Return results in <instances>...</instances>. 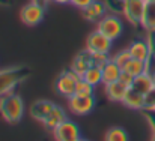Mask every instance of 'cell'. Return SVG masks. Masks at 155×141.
Segmentation results:
<instances>
[{
    "mask_svg": "<svg viewBox=\"0 0 155 141\" xmlns=\"http://www.w3.org/2000/svg\"><path fill=\"white\" fill-rule=\"evenodd\" d=\"M103 86L107 99L111 101V102H122L124 96H125L127 90H128V87L125 84H122L119 80L113 81V83H108V84H103Z\"/></svg>",
    "mask_w": 155,
    "mask_h": 141,
    "instance_id": "15",
    "label": "cell"
},
{
    "mask_svg": "<svg viewBox=\"0 0 155 141\" xmlns=\"http://www.w3.org/2000/svg\"><path fill=\"white\" fill-rule=\"evenodd\" d=\"M119 81H120L122 84H125L127 87H131V86H133V81H134V77H131L130 74H127L125 71H122V74H120V77H119Z\"/></svg>",
    "mask_w": 155,
    "mask_h": 141,
    "instance_id": "29",
    "label": "cell"
},
{
    "mask_svg": "<svg viewBox=\"0 0 155 141\" xmlns=\"http://www.w3.org/2000/svg\"><path fill=\"white\" fill-rule=\"evenodd\" d=\"M128 51L131 54L133 59L136 60H142V62H148L152 54H151V48H149V44L146 39H136L130 44L128 47Z\"/></svg>",
    "mask_w": 155,
    "mask_h": 141,
    "instance_id": "11",
    "label": "cell"
},
{
    "mask_svg": "<svg viewBox=\"0 0 155 141\" xmlns=\"http://www.w3.org/2000/svg\"><path fill=\"white\" fill-rule=\"evenodd\" d=\"M122 71H125L127 74H130L131 77H139V75H142L143 72H146V62H142V60H136V59H131L125 66H124V69Z\"/></svg>",
    "mask_w": 155,
    "mask_h": 141,
    "instance_id": "20",
    "label": "cell"
},
{
    "mask_svg": "<svg viewBox=\"0 0 155 141\" xmlns=\"http://www.w3.org/2000/svg\"><path fill=\"white\" fill-rule=\"evenodd\" d=\"M53 2L59 5H71V0H53Z\"/></svg>",
    "mask_w": 155,
    "mask_h": 141,
    "instance_id": "31",
    "label": "cell"
},
{
    "mask_svg": "<svg viewBox=\"0 0 155 141\" xmlns=\"http://www.w3.org/2000/svg\"><path fill=\"white\" fill-rule=\"evenodd\" d=\"M80 78H81V77L77 75L72 69L63 71V72L57 77V80H56V83H54L57 93L60 95V96H63V98H66V99L71 98L72 95L75 93V84H77V81H78Z\"/></svg>",
    "mask_w": 155,
    "mask_h": 141,
    "instance_id": "6",
    "label": "cell"
},
{
    "mask_svg": "<svg viewBox=\"0 0 155 141\" xmlns=\"http://www.w3.org/2000/svg\"><path fill=\"white\" fill-rule=\"evenodd\" d=\"M75 93L77 95H94V86L89 84L86 80L80 78L75 84Z\"/></svg>",
    "mask_w": 155,
    "mask_h": 141,
    "instance_id": "24",
    "label": "cell"
},
{
    "mask_svg": "<svg viewBox=\"0 0 155 141\" xmlns=\"http://www.w3.org/2000/svg\"><path fill=\"white\" fill-rule=\"evenodd\" d=\"M104 141H130V137H128V132L124 128L113 126L105 132Z\"/></svg>",
    "mask_w": 155,
    "mask_h": 141,
    "instance_id": "22",
    "label": "cell"
},
{
    "mask_svg": "<svg viewBox=\"0 0 155 141\" xmlns=\"http://www.w3.org/2000/svg\"><path fill=\"white\" fill-rule=\"evenodd\" d=\"M78 141H87V140H84V138H80V140H78Z\"/></svg>",
    "mask_w": 155,
    "mask_h": 141,
    "instance_id": "34",
    "label": "cell"
},
{
    "mask_svg": "<svg viewBox=\"0 0 155 141\" xmlns=\"http://www.w3.org/2000/svg\"><path fill=\"white\" fill-rule=\"evenodd\" d=\"M110 59L111 57H110L108 53H92V65L97 66V68L103 69V66L107 62H110Z\"/></svg>",
    "mask_w": 155,
    "mask_h": 141,
    "instance_id": "25",
    "label": "cell"
},
{
    "mask_svg": "<svg viewBox=\"0 0 155 141\" xmlns=\"http://www.w3.org/2000/svg\"><path fill=\"white\" fill-rule=\"evenodd\" d=\"M63 120H66V113L63 111L62 107L54 105V108L50 111V114L45 117V120L42 122V125H44L48 131H53V129H56Z\"/></svg>",
    "mask_w": 155,
    "mask_h": 141,
    "instance_id": "17",
    "label": "cell"
},
{
    "mask_svg": "<svg viewBox=\"0 0 155 141\" xmlns=\"http://www.w3.org/2000/svg\"><path fill=\"white\" fill-rule=\"evenodd\" d=\"M151 77H152V83H154V86H155V69L151 72Z\"/></svg>",
    "mask_w": 155,
    "mask_h": 141,
    "instance_id": "32",
    "label": "cell"
},
{
    "mask_svg": "<svg viewBox=\"0 0 155 141\" xmlns=\"http://www.w3.org/2000/svg\"><path fill=\"white\" fill-rule=\"evenodd\" d=\"M103 84H108V83H113V81H117L120 74H122V68L119 65H116L111 59L110 62H107L103 66Z\"/></svg>",
    "mask_w": 155,
    "mask_h": 141,
    "instance_id": "18",
    "label": "cell"
},
{
    "mask_svg": "<svg viewBox=\"0 0 155 141\" xmlns=\"http://www.w3.org/2000/svg\"><path fill=\"white\" fill-rule=\"evenodd\" d=\"M77 141H78V140H77Z\"/></svg>",
    "mask_w": 155,
    "mask_h": 141,
    "instance_id": "36",
    "label": "cell"
},
{
    "mask_svg": "<svg viewBox=\"0 0 155 141\" xmlns=\"http://www.w3.org/2000/svg\"><path fill=\"white\" fill-rule=\"evenodd\" d=\"M20 20L23 24L29 27L38 26L44 20V5L39 2H33V0L24 5L20 11Z\"/></svg>",
    "mask_w": 155,
    "mask_h": 141,
    "instance_id": "4",
    "label": "cell"
},
{
    "mask_svg": "<svg viewBox=\"0 0 155 141\" xmlns=\"http://www.w3.org/2000/svg\"><path fill=\"white\" fill-rule=\"evenodd\" d=\"M133 57H131V54H130V51H128V48H125V50H120V51H117L116 54H113L111 56V60L116 63V65H119L122 69H124V66L131 60Z\"/></svg>",
    "mask_w": 155,
    "mask_h": 141,
    "instance_id": "23",
    "label": "cell"
},
{
    "mask_svg": "<svg viewBox=\"0 0 155 141\" xmlns=\"http://www.w3.org/2000/svg\"><path fill=\"white\" fill-rule=\"evenodd\" d=\"M146 0H124V17L131 26H140Z\"/></svg>",
    "mask_w": 155,
    "mask_h": 141,
    "instance_id": "7",
    "label": "cell"
},
{
    "mask_svg": "<svg viewBox=\"0 0 155 141\" xmlns=\"http://www.w3.org/2000/svg\"><path fill=\"white\" fill-rule=\"evenodd\" d=\"M83 12V18L91 21V23H98L104 15L107 14V6L105 2H100V0H94V3L84 9H81Z\"/></svg>",
    "mask_w": 155,
    "mask_h": 141,
    "instance_id": "14",
    "label": "cell"
},
{
    "mask_svg": "<svg viewBox=\"0 0 155 141\" xmlns=\"http://www.w3.org/2000/svg\"><path fill=\"white\" fill-rule=\"evenodd\" d=\"M97 30L105 35L108 39L114 41L119 39L120 35L124 33V23L117 17V14H105L97 23Z\"/></svg>",
    "mask_w": 155,
    "mask_h": 141,
    "instance_id": "3",
    "label": "cell"
},
{
    "mask_svg": "<svg viewBox=\"0 0 155 141\" xmlns=\"http://www.w3.org/2000/svg\"><path fill=\"white\" fill-rule=\"evenodd\" d=\"M146 2H155V0H146Z\"/></svg>",
    "mask_w": 155,
    "mask_h": 141,
    "instance_id": "35",
    "label": "cell"
},
{
    "mask_svg": "<svg viewBox=\"0 0 155 141\" xmlns=\"http://www.w3.org/2000/svg\"><path fill=\"white\" fill-rule=\"evenodd\" d=\"M122 104H124L127 108L137 110V111H143V110H145V105H146V96L139 93V92L134 90L133 87H128L127 93H125L124 99H122Z\"/></svg>",
    "mask_w": 155,
    "mask_h": 141,
    "instance_id": "13",
    "label": "cell"
},
{
    "mask_svg": "<svg viewBox=\"0 0 155 141\" xmlns=\"http://www.w3.org/2000/svg\"><path fill=\"white\" fill-rule=\"evenodd\" d=\"M83 80H86L89 84H92L94 87L95 86H98V84H103V71H101V68H97V66H91L86 72H84V75L81 77Z\"/></svg>",
    "mask_w": 155,
    "mask_h": 141,
    "instance_id": "21",
    "label": "cell"
},
{
    "mask_svg": "<svg viewBox=\"0 0 155 141\" xmlns=\"http://www.w3.org/2000/svg\"><path fill=\"white\" fill-rule=\"evenodd\" d=\"M131 87H133L134 90H137L139 93L145 95V96L149 95L155 89L154 83H152V77H151V74H148V72H143L142 75L136 77Z\"/></svg>",
    "mask_w": 155,
    "mask_h": 141,
    "instance_id": "16",
    "label": "cell"
},
{
    "mask_svg": "<svg viewBox=\"0 0 155 141\" xmlns=\"http://www.w3.org/2000/svg\"><path fill=\"white\" fill-rule=\"evenodd\" d=\"M146 41L149 44V48H151V54H152V59H155V30H151V32H146Z\"/></svg>",
    "mask_w": 155,
    "mask_h": 141,
    "instance_id": "28",
    "label": "cell"
},
{
    "mask_svg": "<svg viewBox=\"0 0 155 141\" xmlns=\"http://www.w3.org/2000/svg\"><path fill=\"white\" fill-rule=\"evenodd\" d=\"M27 69L23 66H14L0 69V98L11 93L24 78H27Z\"/></svg>",
    "mask_w": 155,
    "mask_h": 141,
    "instance_id": "2",
    "label": "cell"
},
{
    "mask_svg": "<svg viewBox=\"0 0 155 141\" xmlns=\"http://www.w3.org/2000/svg\"><path fill=\"white\" fill-rule=\"evenodd\" d=\"M111 45H113V41L108 39L105 35H103L98 30L92 32L86 39V50H89L91 53H108L110 54Z\"/></svg>",
    "mask_w": 155,
    "mask_h": 141,
    "instance_id": "9",
    "label": "cell"
},
{
    "mask_svg": "<svg viewBox=\"0 0 155 141\" xmlns=\"http://www.w3.org/2000/svg\"><path fill=\"white\" fill-rule=\"evenodd\" d=\"M107 9L111 11V14H122L124 11V0H105Z\"/></svg>",
    "mask_w": 155,
    "mask_h": 141,
    "instance_id": "26",
    "label": "cell"
},
{
    "mask_svg": "<svg viewBox=\"0 0 155 141\" xmlns=\"http://www.w3.org/2000/svg\"><path fill=\"white\" fill-rule=\"evenodd\" d=\"M53 137L56 141H77L80 140V128L75 122L66 119L56 129H53Z\"/></svg>",
    "mask_w": 155,
    "mask_h": 141,
    "instance_id": "8",
    "label": "cell"
},
{
    "mask_svg": "<svg viewBox=\"0 0 155 141\" xmlns=\"http://www.w3.org/2000/svg\"><path fill=\"white\" fill-rule=\"evenodd\" d=\"M94 3V0H71V5H74L78 9H84L87 6H91Z\"/></svg>",
    "mask_w": 155,
    "mask_h": 141,
    "instance_id": "30",
    "label": "cell"
},
{
    "mask_svg": "<svg viewBox=\"0 0 155 141\" xmlns=\"http://www.w3.org/2000/svg\"><path fill=\"white\" fill-rule=\"evenodd\" d=\"M24 114V102L14 92L0 98V116L8 123H18Z\"/></svg>",
    "mask_w": 155,
    "mask_h": 141,
    "instance_id": "1",
    "label": "cell"
},
{
    "mask_svg": "<svg viewBox=\"0 0 155 141\" xmlns=\"http://www.w3.org/2000/svg\"><path fill=\"white\" fill-rule=\"evenodd\" d=\"M151 141H155V131H152V137H151Z\"/></svg>",
    "mask_w": 155,
    "mask_h": 141,
    "instance_id": "33",
    "label": "cell"
},
{
    "mask_svg": "<svg viewBox=\"0 0 155 141\" xmlns=\"http://www.w3.org/2000/svg\"><path fill=\"white\" fill-rule=\"evenodd\" d=\"M97 102L94 95H77L74 93L71 98H68V107L69 110L77 116H86L94 111Z\"/></svg>",
    "mask_w": 155,
    "mask_h": 141,
    "instance_id": "5",
    "label": "cell"
},
{
    "mask_svg": "<svg viewBox=\"0 0 155 141\" xmlns=\"http://www.w3.org/2000/svg\"><path fill=\"white\" fill-rule=\"evenodd\" d=\"M140 27H143L146 32L155 30V2H146Z\"/></svg>",
    "mask_w": 155,
    "mask_h": 141,
    "instance_id": "19",
    "label": "cell"
},
{
    "mask_svg": "<svg viewBox=\"0 0 155 141\" xmlns=\"http://www.w3.org/2000/svg\"><path fill=\"white\" fill-rule=\"evenodd\" d=\"M91 66H92V53H91L89 50H84V51H80V53L75 56V59L72 60V63H71V66H69V69H72L77 75L83 77L84 72H86Z\"/></svg>",
    "mask_w": 155,
    "mask_h": 141,
    "instance_id": "12",
    "label": "cell"
},
{
    "mask_svg": "<svg viewBox=\"0 0 155 141\" xmlns=\"http://www.w3.org/2000/svg\"><path fill=\"white\" fill-rule=\"evenodd\" d=\"M145 111H154L155 113V89L149 95H146V105Z\"/></svg>",
    "mask_w": 155,
    "mask_h": 141,
    "instance_id": "27",
    "label": "cell"
},
{
    "mask_svg": "<svg viewBox=\"0 0 155 141\" xmlns=\"http://www.w3.org/2000/svg\"><path fill=\"white\" fill-rule=\"evenodd\" d=\"M54 102L51 101H48V99H38V101H35L32 105H30V110H29V113H30V116L35 119V120H38V122H44L45 120V117L50 114V111H51L53 108H54Z\"/></svg>",
    "mask_w": 155,
    "mask_h": 141,
    "instance_id": "10",
    "label": "cell"
}]
</instances>
